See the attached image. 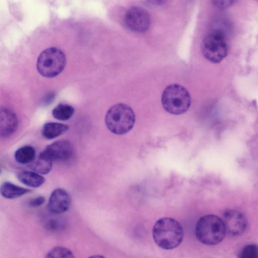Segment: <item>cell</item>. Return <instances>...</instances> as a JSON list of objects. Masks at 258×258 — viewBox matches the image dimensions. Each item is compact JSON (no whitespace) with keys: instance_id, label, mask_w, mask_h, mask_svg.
<instances>
[{"instance_id":"1","label":"cell","mask_w":258,"mask_h":258,"mask_svg":"<svg viewBox=\"0 0 258 258\" xmlns=\"http://www.w3.org/2000/svg\"><path fill=\"white\" fill-rule=\"evenodd\" d=\"M183 232L182 226L176 220L168 217L158 220L153 228L155 242L164 249H172L182 242Z\"/></svg>"},{"instance_id":"2","label":"cell","mask_w":258,"mask_h":258,"mask_svg":"<svg viewBox=\"0 0 258 258\" xmlns=\"http://www.w3.org/2000/svg\"><path fill=\"white\" fill-rule=\"evenodd\" d=\"M195 232L198 239L208 245L220 243L226 233L222 219L214 215L201 217L197 223Z\"/></svg>"},{"instance_id":"3","label":"cell","mask_w":258,"mask_h":258,"mask_svg":"<svg viewBox=\"0 0 258 258\" xmlns=\"http://www.w3.org/2000/svg\"><path fill=\"white\" fill-rule=\"evenodd\" d=\"M135 120V114L133 109L123 103H118L110 107L105 118L108 129L118 135H124L131 130Z\"/></svg>"},{"instance_id":"4","label":"cell","mask_w":258,"mask_h":258,"mask_svg":"<svg viewBox=\"0 0 258 258\" xmlns=\"http://www.w3.org/2000/svg\"><path fill=\"white\" fill-rule=\"evenodd\" d=\"M161 103L166 111L172 114L179 115L188 109L191 98L186 89L179 84H173L164 89L161 96Z\"/></svg>"},{"instance_id":"5","label":"cell","mask_w":258,"mask_h":258,"mask_svg":"<svg viewBox=\"0 0 258 258\" xmlns=\"http://www.w3.org/2000/svg\"><path fill=\"white\" fill-rule=\"evenodd\" d=\"M66 64L63 52L56 47H49L41 52L37 61V69L42 76L53 78L59 75Z\"/></svg>"},{"instance_id":"6","label":"cell","mask_w":258,"mask_h":258,"mask_svg":"<svg viewBox=\"0 0 258 258\" xmlns=\"http://www.w3.org/2000/svg\"><path fill=\"white\" fill-rule=\"evenodd\" d=\"M201 50L204 56L213 63H218L227 55L228 46L224 32L215 29L203 39Z\"/></svg>"},{"instance_id":"7","label":"cell","mask_w":258,"mask_h":258,"mask_svg":"<svg viewBox=\"0 0 258 258\" xmlns=\"http://www.w3.org/2000/svg\"><path fill=\"white\" fill-rule=\"evenodd\" d=\"M124 22L130 30L142 33L148 30L151 24L150 16L144 9L134 7L129 9L125 13Z\"/></svg>"},{"instance_id":"8","label":"cell","mask_w":258,"mask_h":258,"mask_svg":"<svg viewBox=\"0 0 258 258\" xmlns=\"http://www.w3.org/2000/svg\"><path fill=\"white\" fill-rule=\"evenodd\" d=\"M222 219L226 233L232 236H238L242 234L247 224L244 214L236 210L225 211Z\"/></svg>"},{"instance_id":"9","label":"cell","mask_w":258,"mask_h":258,"mask_svg":"<svg viewBox=\"0 0 258 258\" xmlns=\"http://www.w3.org/2000/svg\"><path fill=\"white\" fill-rule=\"evenodd\" d=\"M72 154L73 147L71 143L66 140L58 141L48 145L40 153L53 162L68 160Z\"/></svg>"},{"instance_id":"10","label":"cell","mask_w":258,"mask_h":258,"mask_svg":"<svg viewBox=\"0 0 258 258\" xmlns=\"http://www.w3.org/2000/svg\"><path fill=\"white\" fill-rule=\"evenodd\" d=\"M70 203V197L67 191L58 188L52 192L48 204V209L51 213L61 214L68 211Z\"/></svg>"},{"instance_id":"11","label":"cell","mask_w":258,"mask_h":258,"mask_svg":"<svg viewBox=\"0 0 258 258\" xmlns=\"http://www.w3.org/2000/svg\"><path fill=\"white\" fill-rule=\"evenodd\" d=\"M18 125L15 114L6 108H0V137H7L12 135Z\"/></svg>"},{"instance_id":"12","label":"cell","mask_w":258,"mask_h":258,"mask_svg":"<svg viewBox=\"0 0 258 258\" xmlns=\"http://www.w3.org/2000/svg\"><path fill=\"white\" fill-rule=\"evenodd\" d=\"M17 178L23 184L31 187H39L45 182L44 178L34 171H21L17 174Z\"/></svg>"},{"instance_id":"13","label":"cell","mask_w":258,"mask_h":258,"mask_svg":"<svg viewBox=\"0 0 258 258\" xmlns=\"http://www.w3.org/2000/svg\"><path fill=\"white\" fill-rule=\"evenodd\" d=\"M29 192L27 188L12 183L5 182L0 186V194L5 198L13 199L19 198Z\"/></svg>"},{"instance_id":"14","label":"cell","mask_w":258,"mask_h":258,"mask_svg":"<svg viewBox=\"0 0 258 258\" xmlns=\"http://www.w3.org/2000/svg\"><path fill=\"white\" fill-rule=\"evenodd\" d=\"M68 129L69 126L67 124L56 122H48L44 125L42 134L45 138L52 139L64 133Z\"/></svg>"},{"instance_id":"15","label":"cell","mask_w":258,"mask_h":258,"mask_svg":"<svg viewBox=\"0 0 258 258\" xmlns=\"http://www.w3.org/2000/svg\"><path fill=\"white\" fill-rule=\"evenodd\" d=\"M35 158L34 149L29 146H25L18 149L15 152V158L16 161L22 164L32 163Z\"/></svg>"},{"instance_id":"16","label":"cell","mask_w":258,"mask_h":258,"mask_svg":"<svg viewBox=\"0 0 258 258\" xmlns=\"http://www.w3.org/2000/svg\"><path fill=\"white\" fill-rule=\"evenodd\" d=\"M53 161L40 154L36 160L31 164L33 170L40 174H46L52 169Z\"/></svg>"},{"instance_id":"17","label":"cell","mask_w":258,"mask_h":258,"mask_svg":"<svg viewBox=\"0 0 258 258\" xmlns=\"http://www.w3.org/2000/svg\"><path fill=\"white\" fill-rule=\"evenodd\" d=\"M74 113V108L69 105L59 104L52 111L53 117L60 120L69 119Z\"/></svg>"},{"instance_id":"18","label":"cell","mask_w":258,"mask_h":258,"mask_svg":"<svg viewBox=\"0 0 258 258\" xmlns=\"http://www.w3.org/2000/svg\"><path fill=\"white\" fill-rule=\"evenodd\" d=\"M47 257H74L73 252L69 249L56 246L51 249L46 255Z\"/></svg>"},{"instance_id":"19","label":"cell","mask_w":258,"mask_h":258,"mask_svg":"<svg viewBox=\"0 0 258 258\" xmlns=\"http://www.w3.org/2000/svg\"><path fill=\"white\" fill-rule=\"evenodd\" d=\"M240 257L243 258H256L257 256V248L256 245L250 244L245 246L241 251Z\"/></svg>"},{"instance_id":"20","label":"cell","mask_w":258,"mask_h":258,"mask_svg":"<svg viewBox=\"0 0 258 258\" xmlns=\"http://www.w3.org/2000/svg\"><path fill=\"white\" fill-rule=\"evenodd\" d=\"M214 5L218 9H224L230 7L236 0H212Z\"/></svg>"},{"instance_id":"21","label":"cell","mask_w":258,"mask_h":258,"mask_svg":"<svg viewBox=\"0 0 258 258\" xmlns=\"http://www.w3.org/2000/svg\"><path fill=\"white\" fill-rule=\"evenodd\" d=\"M45 201V199L44 197L42 196H39L32 199L29 202V205L32 207H38L43 205Z\"/></svg>"},{"instance_id":"22","label":"cell","mask_w":258,"mask_h":258,"mask_svg":"<svg viewBox=\"0 0 258 258\" xmlns=\"http://www.w3.org/2000/svg\"><path fill=\"white\" fill-rule=\"evenodd\" d=\"M149 3L154 5H161L164 4L167 0H146Z\"/></svg>"}]
</instances>
